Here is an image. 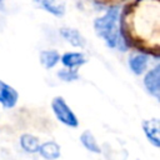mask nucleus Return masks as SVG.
I'll return each mask as SVG.
<instances>
[{
  "label": "nucleus",
  "instance_id": "14",
  "mask_svg": "<svg viewBox=\"0 0 160 160\" xmlns=\"http://www.w3.org/2000/svg\"><path fill=\"white\" fill-rule=\"evenodd\" d=\"M59 78L64 81H74L76 79H79V75H78V70H72V69H66L64 68L62 70H60L58 72Z\"/></svg>",
  "mask_w": 160,
  "mask_h": 160
},
{
  "label": "nucleus",
  "instance_id": "13",
  "mask_svg": "<svg viewBox=\"0 0 160 160\" xmlns=\"http://www.w3.org/2000/svg\"><path fill=\"white\" fill-rule=\"evenodd\" d=\"M80 142L84 145L85 149H88L89 151L91 152H95V154H99L101 150H100V146L98 145V141L95 139V136L92 135V132L90 130H85L81 135H80Z\"/></svg>",
  "mask_w": 160,
  "mask_h": 160
},
{
  "label": "nucleus",
  "instance_id": "15",
  "mask_svg": "<svg viewBox=\"0 0 160 160\" xmlns=\"http://www.w3.org/2000/svg\"><path fill=\"white\" fill-rule=\"evenodd\" d=\"M0 1H2V0H0Z\"/></svg>",
  "mask_w": 160,
  "mask_h": 160
},
{
  "label": "nucleus",
  "instance_id": "8",
  "mask_svg": "<svg viewBox=\"0 0 160 160\" xmlns=\"http://www.w3.org/2000/svg\"><path fill=\"white\" fill-rule=\"evenodd\" d=\"M59 32L72 46H75V48H84L85 46V39L80 34V31H78L76 29L69 28V26H64V28H61L59 30Z\"/></svg>",
  "mask_w": 160,
  "mask_h": 160
},
{
  "label": "nucleus",
  "instance_id": "9",
  "mask_svg": "<svg viewBox=\"0 0 160 160\" xmlns=\"http://www.w3.org/2000/svg\"><path fill=\"white\" fill-rule=\"evenodd\" d=\"M38 152L45 160H55V159L60 158V154H61L60 145L55 141H46L44 144H40Z\"/></svg>",
  "mask_w": 160,
  "mask_h": 160
},
{
  "label": "nucleus",
  "instance_id": "11",
  "mask_svg": "<svg viewBox=\"0 0 160 160\" xmlns=\"http://www.w3.org/2000/svg\"><path fill=\"white\" fill-rule=\"evenodd\" d=\"M39 59H40V62L41 65L45 68V69H51L54 68L59 60H60V55L56 50H41L40 51V55H39Z\"/></svg>",
  "mask_w": 160,
  "mask_h": 160
},
{
  "label": "nucleus",
  "instance_id": "6",
  "mask_svg": "<svg viewBox=\"0 0 160 160\" xmlns=\"http://www.w3.org/2000/svg\"><path fill=\"white\" fill-rule=\"evenodd\" d=\"M38 6L45 11L52 14L54 16L61 18L65 14V1L64 0H32Z\"/></svg>",
  "mask_w": 160,
  "mask_h": 160
},
{
  "label": "nucleus",
  "instance_id": "10",
  "mask_svg": "<svg viewBox=\"0 0 160 160\" xmlns=\"http://www.w3.org/2000/svg\"><path fill=\"white\" fill-rule=\"evenodd\" d=\"M149 58L145 54H134L129 58V66L135 75H141L148 66Z\"/></svg>",
  "mask_w": 160,
  "mask_h": 160
},
{
  "label": "nucleus",
  "instance_id": "1",
  "mask_svg": "<svg viewBox=\"0 0 160 160\" xmlns=\"http://www.w3.org/2000/svg\"><path fill=\"white\" fill-rule=\"evenodd\" d=\"M94 29L96 34L106 42L110 48H119L125 50L126 46L122 41V35L120 32V8H110L102 16L94 20Z\"/></svg>",
  "mask_w": 160,
  "mask_h": 160
},
{
  "label": "nucleus",
  "instance_id": "3",
  "mask_svg": "<svg viewBox=\"0 0 160 160\" xmlns=\"http://www.w3.org/2000/svg\"><path fill=\"white\" fill-rule=\"evenodd\" d=\"M142 130L148 138V140L155 146L159 148L160 146V121L156 118H151L148 120H142Z\"/></svg>",
  "mask_w": 160,
  "mask_h": 160
},
{
  "label": "nucleus",
  "instance_id": "7",
  "mask_svg": "<svg viewBox=\"0 0 160 160\" xmlns=\"http://www.w3.org/2000/svg\"><path fill=\"white\" fill-rule=\"evenodd\" d=\"M61 62L66 69L78 70V68L82 66L86 62V58L81 52L75 51H68L61 56Z\"/></svg>",
  "mask_w": 160,
  "mask_h": 160
},
{
  "label": "nucleus",
  "instance_id": "2",
  "mask_svg": "<svg viewBox=\"0 0 160 160\" xmlns=\"http://www.w3.org/2000/svg\"><path fill=\"white\" fill-rule=\"evenodd\" d=\"M51 108H52V111H54L56 119L60 122H62L64 125H66L69 128H78L79 120H78L76 115L74 114V111L69 108V105L66 104V101L62 96H55L51 101Z\"/></svg>",
  "mask_w": 160,
  "mask_h": 160
},
{
  "label": "nucleus",
  "instance_id": "12",
  "mask_svg": "<svg viewBox=\"0 0 160 160\" xmlns=\"http://www.w3.org/2000/svg\"><path fill=\"white\" fill-rule=\"evenodd\" d=\"M20 146L22 148L24 151L30 152V154H34V152H38V150L40 148V141L34 135L22 134L20 136Z\"/></svg>",
  "mask_w": 160,
  "mask_h": 160
},
{
  "label": "nucleus",
  "instance_id": "5",
  "mask_svg": "<svg viewBox=\"0 0 160 160\" xmlns=\"http://www.w3.org/2000/svg\"><path fill=\"white\" fill-rule=\"evenodd\" d=\"M159 76H160V65H156L154 69H151L150 71H148V74L144 78L145 89L148 90V92H150L155 98H159V95H160V81H159Z\"/></svg>",
  "mask_w": 160,
  "mask_h": 160
},
{
  "label": "nucleus",
  "instance_id": "4",
  "mask_svg": "<svg viewBox=\"0 0 160 160\" xmlns=\"http://www.w3.org/2000/svg\"><path fill=\"white\" fill-rule=\"evenodd\" d=\"M18 99V91L5 81L0 80V104L6 109H11L16 105Z\"/></svg>",
  "mask_w": 160,
  "mask_h": 160
}]
</instances>
